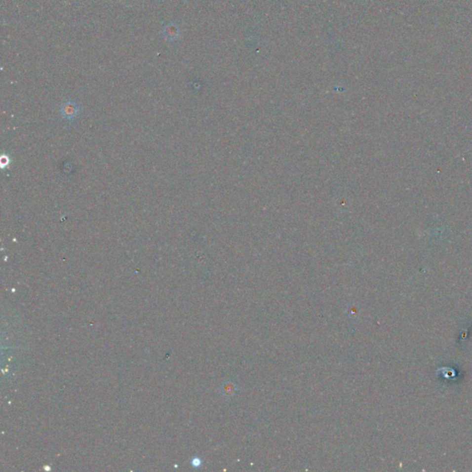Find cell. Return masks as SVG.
I'll return each instance as SVG.
<instances>
[{
  "label": "cell",
  "instance_id": "1",
  "mask_svg": "<svg viewBox=\"0 0 472 472\" xmlns=\"http://www.w3.org/2000/svg\"><path fill=\"white\" fill-rule=\"evenodd\" d=\"M180 26L175 22H170L162 30V36L167 42H175L180 37Z\"/></svg>",
  "mask_w": 472,
  "mask_h": 472
},
{
  "label": "cell",
  "instance_id": "2",
  "mask_svg": "<svg viewBox=\"0 0 472 472\" xmlns=\"http://www.w3.org/2000/svg\"><path fill=\"white\" fill-rule=\"evenodd\" d=\"M79 111H80L79 106L76 103L71 101L64 103L60 106V113L63 118H67V119H73L76 118Z\"/></svg>",
  "mask_w": 472,
  "mask_h": 472
},
{
  "label": "cell",
  "instance_id": "3",
  "mask_svg": "<svg viewBox=\"0 0 472 472\" xmlns=\"http://www.w3.org/2000/svg\"><path fill=\"white\" fill-rule=\"evenodd\" d=\"M0 160H1V167L2 168H5L9 164V158L7 157V155H3Z\"/></svg>",
  "mask_w": 472,
  "mask_h": 472
}]
</instances>
